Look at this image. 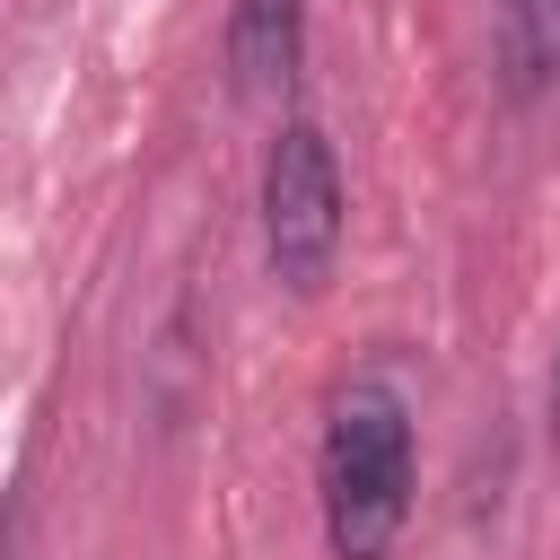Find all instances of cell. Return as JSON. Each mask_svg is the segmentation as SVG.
Here are the masks:
<instances>
[{"instance_id":"6da1fadb","label":"cell","mask_w":560,"mask_h":560,"mask_svg":"<svg viewBox=\"0 0 560 560\" xmlns=\"http://www.w3.org/2000/svg\"><path fill=\"white\" fill-rule=\"evenodd\" d=\"M324 542L332 560H385L411 516V402L394 376H350L324 402Z\"/></svg>"},{"instance_id":"7a4b0ae2","label":"cell","mask_w":560,"mask_h":560,"mask_svg":"<svg viewBox=\"0 0 560 560\" xmlns=\"http://www.w3.org/2000/svg\"><path fill=\"white\" fill-rule=\"evenodd\" d=\"M262 254H271V280L315 298L332 280V254H341V166H332V140L315 122H280L271 149H262Z\"/></svg>"},{"instance_id":"3957f363","label":"cell","mask_w":560,"mask_h":560,"mask_svg":"<svg viewBox=\"0 0 560 560\" xmlns=\"http://www.w3.org/2000/svg\"><path fill=\"white\" fill-rule=\"evenodd\" d=\"M306 61V0H236L228 9V88L245 105L280 96Z\"/></svg>"},{"instance_id":"277c9868","label":"cell","mask_w":560,"mask_h":560,"mask_svg":"<svg viewBox=\"0 0 560 560\" xmlns=\"http://www.w3.org/2000/svg\"><path fill=\"white\" fill-rule=\"evenodd\" d=\"M490 61H499V88L516 105H542L560 88V0H499Z\"/></svg>"},{"instance_id":"5b68a950","label":"cell","mask_w":560,"mask_h":560,"mask_svg":"<svg viewBox=\"0 0 560 560\" xmlns=\"http://www.w3.org/2000/svg\"><path fill=\"white\" fill-rule=\"evenodd\" d=\"M551 446H560V368H551Z\"/></svg>"}]
</instances>
